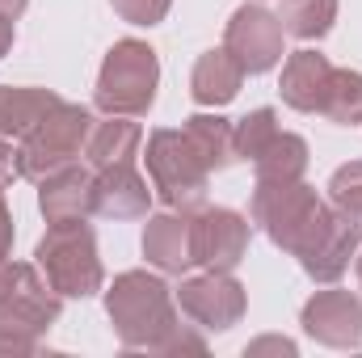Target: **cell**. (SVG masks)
<instances>
[{
	"label": "cell",
	"instance_id": "1",
	"mask_svg": "<svg viewBox=\"0 0 362 358\" xmlns=\"http://www.w3.org/2000/svg\"><path fill=\"white\" fill-rule=\"evenodd\" d=\"M105 316L127 350H156L169 337V329L177 325L173 291L148 270H127L110 282Z\"/></svg>",
	"mask_w": 362,
	"mask_h": 358
},
{
	"label": "cell",
	"instance_id": "2",
	"mask_svg": "<svg viewBox=\"0 0 362 358\" xmlns=\"http://www.w3.org/2000/svg\"><path fill=\"white\" fill-rule=\"evenodd\" d=\"M160 85V64L156 51L139 38H122L105 51L101 72H97V89L93 101L101 114H122V118H139L152 110Z\"/></svg>",
	"mask_w": 362,
	"mask_h": 358
},
{
	"label": "cell",
	"instance_id": "3",
	"mask_svg": "<svg viewBox=\"0 0 362 358\" xmlns=\"http://www.w3.org/2000/svg\"><path fill=\"white\" fill-rule=\"evenodd\" d=\"M34 262L64 299H89L105 282V270H101V258H97V236H93V228L85 219L51 224L47 236L34 249Z\"/></svg>",
	"mask_w": 362,
	"mask_h": 358
},
{
	"label": "cell",
	"instance_id": "4",
	"mask_svg": "<svg viewBox=\"0 0 362 358\" xmlns=\"http://www.w3.org/2000/svg\"><path fill=\"white\" fill-rule=\"evenodd\" d=\"M93 131V114L85 105H72V101H59L55 110H47L25 135H21V148H17V173L30 181H42L47 173L72 165L81 152H85V139Z\"/></svg>",
	"mask_w": 362,
	"mask_h": 358
},
{
	"label": "cell",
	"instance_id": "5",
	"mask_svg": "<svg viewBox=\"0 0 362 358\" xmlns=\"http://www.w3.org/2000/svg\"><path fill=\"white\" fill-rule=\"evenodd\" d=\"M325 202L312 185L299 181H257L253 190V224H262V232L270 236L282 253H299L308 245V236L320 228L325 219Z\"/></svg>",
	"mask_w": 362,
	"mask_h": 358
},
{
	"label": "cell",
	"instance_id": "6",
	"mask_svg": "<svg viewBox=\"0 0 362 358\" xmlns=\"http://www.w3.org/2000/svg\"><path fill=\"white\" fill-rule=\"evenodd\" d=\"M59 299L38 262L17 270L13 291L0 299V354H34L38 337L59 321Z\"/></svg>",
	"mask_w": 362,
	"mask_h": 358
},
{
	"label": "cell",
	"instance_id": "7",
	"mask_svg": "<svg viewBox=\"0 0 362 358\" xmlns=\"http://www.w3.org/2000/svg\"><path fill=\"white\" fill-rule=\"evenodd\" d=\"M148 173H152V190L160 194V202L169 211H198L206 207V178L211 169L198 161V152L189 148L185 131H152L148 135Z\"/></svg>",
	"mask_w": 362,
	"mask_h": 358
},
{
	"label": "cell",
	"instance_id": "8",
	"mask_svg": "<svg viewBox=\"0 0 362 358\" xmlns=\"http://www.w3.org/2000/svg\"><path fill=\"white\" fill-rule=\"evenodd\" d=\"M177 304L198 329L228 333L232 325H240V316H245V308H249V295H245V287H240L228 270H206V274L181 282Z\"/></svg>",
	"mask_w": 362,
	"mask_h": 358
},
{
	"label": "cell",
	"instance_id": "9",
	"mask_svg": "<svg viewBox=\"0 0 362 358\" xmlns=\"http://www.w3.org/2000/svg\"><path fill=\"white\" fill-rule=\"evenodd\" d=\"M358 241H362V224L354 215H346V211H337V207H329L325 211V219H320V228L308 236V245L295 253L299 258V266L308 278H316V282H337L350 262L358 258Z\"/></svg>",
	"mask_w": 362,
	"mask_h": 358
},
{
	"label": "cell",
	"instance_id": "10",
	"mask_svg": "<svg viewBox=\"0 0 362 358\" xmlns=\"http://www.w3.org/2000/svg\"><path fill=\"white\" fill-rule=\"evenodd\" d=\"M282 34L286 30H282L278 13L262 8V4H240L232 13V21H228L223 47L240 59L245 76H262L282 59Z\"/></svg>",
	"mask_w": 362,
	"mask_h": 358
},
{
	"label": "cell",
	"instance_id": "11",
	"mask_svg": "<svg viewBox=\"0 0 362 358\" xmlns=\"http://www.w3.org/2000/svg\"><path fill=\"white\" fill-rule=\"evenodd\" d=\"M249 253V219L228 207H198L194 211V266L232 270Z\"/></svg>",
	"mask_w": 362,
	"mask_h": 358
},
{
	"label": "cell",
	"instance_id": "12",
	"mask_svg": "<svg viewBox=\"0 0 362 358\" xmlns=\"http://www.w3.org/2000/svg\"><path fill=\"white\" fill-rule=\"evenodd\" d=\"M299 325L312 342L333 346V350H358L362 346V299L350 291H316L303 312Z\"/></svg>",
	"mask_w": 362,
	"mask_h": 358
},
{
	"label": "cell",
	"instance_id": "13",
	"mask_svg": "<svg viewBox=\"0 0 362 358\" xmlns=\"http://www.w3.org/2000/svg\"><path fill=\"white\" fill-rule=\"evenodd\" d=\"M93 181H97V173H89V169L76 165V161L38 181V207H42L47 224L89 219L93 211H97V202H93Z\"/></svg>",
	"mask_w": 362,
	"mask_h": 358
},
{
	"label": "cell",
	"instance_id": "14",
	"mask_svg": "<svg viewBox=\"0 0 362 358\" xmlns=\"http://www.w3.org/2000/svg\"><path fill=\"white\" fill-rule=\"evenodd\" d=\"M144 258L165 274H185L194 266V211L152 215L144 228Z\"/></svg>",
	"mask_w": 362,
	"mask_h": 358
},
{
	"label": "cell",
	"instance_id": "15",
	"mask_svg": "<svg viewBox=\"0 0 362 358\" xmlns=\"http://www.w3.org/2000/svg\"><path fill=\"white\" fill-rule=\"evenodd\" d=\"M93 202H97V215L105 219H144L152 207V190L135 173V165H110V169H97Z\"/></svg>",
	"mask_w": 362,
	"mask_h": 358
},
{
	"label": "cell",
	"instance_id": "16",
	"mask_svg": "<svg viewBox=\"0 0 362 358\" xmlns=\"http://www.w3.org/2000/svg\"><path fill=\"white\" fill-rule=\"evenodd\" d=\"M329 76H333V64L316 51H295L286 64H282V81H278V93L291 110L299 114H316L320 101H325V89H329Z\"/></svg>",
	"mask_w": 362,
	"mask_h": 358
},
{
	"label": "cell",
	"instance_id": "17",
	"mask_svg": "<svg viewBox=\"0 0 362 358\" xmlns=\"http://www.w3.org/2000/svg\"><path fill=\"white\" fill-rule=\"evenodd\" d=\"M245 85V68L228 47H215L206 55H198L194 76H189V93L198 105H228L236 101V93Z\"/></svg>",
	"mask_w": 362,
	"mask_h": 358
},
{
	"label": "cell",
	"instance_id": "18",
	"mask_svg": "<svg viewBox=\"0 0 362 358\" xmlns=\"http://www.w3.org/2000/svg\"><path fill=\"white\" fill-rule=\"evenodd\" d=\"M144 131L139 122L122 118V114H105V122H93L89 139H85V156L93 169H110V165H131L139 156Z\"/></svg>",
	"mask_w": 362,
	"mask_h": 358
},
{
	"label": "cell",
	"instance_id": "19",
	"mask_svg": "<svg viewBox=\"0 0 362 358\" xmlns=\"http://www.w3.org/2000/svg\"><path fill=\"white\" fill-rule=\"evenodd\" d=\"M59 105V93L34 89V85H0V139L25 135L47 110Z\"/></svg>",
	"mask_w": 362,
	"mask_h": 358
},
{
	"label": "cell",
	"instance_id": "20",
	"mask_svg": "<svg viewBox=\"0 0 362 358\" xmlns=\"http://www.w3.org/2000/svg\"><path fill=\"white\" fill-rule=\"evenodd\" d=\"M185 139H189V148L198 152V161L211 173H219V169H228L236 161L232 122L219 118V114H194V118H185Z\"/></svg>",
	"mask_w": 362,
	"mask_h": 358
},
{
	"label": "cell",
	"instance_id": "21",
	"mask_svg": "<svg viewBox=\"0 0 362 358\" xmlns=\"http://www.w3.org/2000/svg\"><path fill=\"white\" fill-rule=\"evenodd\" d=\"M253 169H257V181H299L308 173V144H303V135L278 131V139L253 161Z\"/></svg>",
	"mask_w": 362,
	"mask_h": 358
},
{
	"label": "cell",
	"instance_id": "22",
	"mask_svg": "<svg viewBox=\"0 0 362 358\" xmlns=\"http://www.w3.org/2000/svg\"><path fill=\"white\" fill-rule=\"evenodd\" d=\"M316 114H325V118L337 122V127H358L362 122V72L333 68L329 89H325V101H320Z\"/></svg>",
	"mask_w": 362,
	"mask_h": 358
},
{
	"label": "cell",
	"instance_id": "23",
	"mask_svg": "<svg viewBox=\"0 0 362 358\" xmlns=\"http://www.w3.org/2000/svg\"><path fill=\"white\" fill-rule=\"evenodd\" d=\"M282 30L312 42V38H325L337 21V0H282V13H278Z\"/></svg>",
	"mask_w": 362,
	"mask_h": 358
},
{
	"label": "cell",
	"instance_id": "24",
	"mask_svg": "<svg viewBox=\"0 0 362 358\" xmlns=\"http://www.w3.org/2000/svg\"><path fill=\"white\" fill-rule=\"evenodd\" d=\"M278 114H274L270 105H262V110H253V114H245L236 127H232V144H236V161H257L266 148H270L274 139H278Z\"/></svg>",
	"mask_w": 362,
	"mask_h": 358
},
{
	"label": "cell",
	"instance_id": "25",
	"mask_svg": "<svg viewBox=\"0 0 362 358\" xmlns=\"http://www.w3.org/2000/svg\"><path fill=\"white\" fill-rule=\"evenodd\" d=\"M329 198H333L337 211H346V215L362 219V161L341 165V169L329 178Z\"/></svg>",
	"mask_w": 362,
	"mask_h": 358
},
{
	"label": "cell",
	"instance_id": "26",
	"mask_svg": "<svg viewBox=\"0 0 362 358\" xmlns=\"http://www.w3.org/2000/svg\"><path fill=\"white\" fill-rule=\"evenodd\" d=\"M110 4H114V13H118L122 21H131V25H156V21H165L169 8H173V0H110Z\"/></svg>",
	"mask_w": 362,
	"mask_h": 358
},
{
	"label": "cell",
	"instance_id": "27",
	"mask_svg": "<svg viewBox=\"0 0 362 358\" xmlns=\"http://www.w3.org/2000/svg\"><path fill=\"white\" fill-rule=\"evenodd\" d=\"M156 354H206V342H202L198 333H189V329L177 321V325L169 329V337L156 346Z\"/></svg>",
	"mask_w": 362,
	"mask_h": 358
},
{
	"label": "cell",
	"instance_id": "28",
	"mask_svg": "<svg viewBox=\"0 0 362 358\" xmlns=\"http://www.w3.org/2000/svg\"><path fill=\"white\" fill-rule=\"evenodd\" d=\"M245 354H249V358H262V354L295 358V342H286V337H257V342H249V346H245Z\"/></svg>",
	"mask_w": 362,
	"mask_h": 358
},
{
	"label": "cell",
	"instance_id": "29",
	"mask_svg": "<svg viewBox=\"0 0 362 358\" xmlns=\"http://www.w3.org/2000/svg\"><path fill=\"white\" fill-rule=\"evenodd\" d=\"M8 249H13V215H8L4 185H0V258H8Z\"/></svg>",
	"mask_w": 362,
	"mask_h": 358
},
{
	"label": "cell",
	"instance_id": "30",
	"mask_svg": "<svg viewBox=\"0 0 362 358\" xmlns=\"http://www.w3.org/2000/svg\"><path fill=\"white\" fill-rule=\"evenodd\" d=\"M13 178H21V173H17V152L0 139V185H8Z\"/></svg>",
	"mask_w": 362,
	"mask_h": 358
},
{
	"label": "cell",
	"instance_id": "31",
	"mask_svg": "<svg viewBox=\"0 0 362 358\" xmlns=\"http://www.w3.org/2000/svg\"><path fill=\"white\" fill-rule=\"evenodd\" d=\"M17 262H8V258H0V299H4V295H8V291H13V282H17Z\"/></svg>",
	"mask_w": 362,
	"mask_h": 358
},
{
	"label": "cell",
	"instance_id": "32",
	"mask_svg": "<svg viewBox=\"0 0 362 358\" xmlns=\"http://www.w3.org/2000/svg\"><path fill=\"white\" fill-rule=\"evenodd\" d=\"M25 4H30V0H0V17H8V21H17V17L25 13Z\"/></svg>",
	"mask_w": 362,
	"mask_h": 358
},
{
	"label": "cell",
	"instance_id": "33",
	"mask_svg": "<svg viewBox=\"0 0 362 358\" xmlns=\"http://www.w3.org/2000/svg\"><path fill=\"white\" fill-rule=\"evenodd\" d=\"M13 51V21L8 17H0V59Z\"/></svg>",
	"mask_w": 362,
	"mask_h": 358
},
{
	"label": "cell",
	"instance_id": "34",
	"mask_svg": "<svg viewBox=\"0 0 362 358\" xmlns=\"http://www.w3.org/2000/svg\"><path fill=\"white\" fill-rule=\"evenodd\" d=\"M358 282H362V253H358Z\"/></svg>",
	"mask_w": 362,
	"mask_h": 358
}]
</instances>
